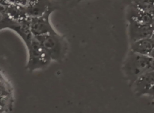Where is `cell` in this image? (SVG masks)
<instances>
[{
    "label": "cell",
    "instance_id": "8992f818",
    "mask_svg": "<svg viewBox=\"0 0 154 113\" xmlns=\"http://www.w3.org/2000/svg\"><path fill=\"white\" fill-rule=\"evenodd\" d=\"M128 33L130 43L143 38H151L154 33V27L152 25L141 23L131 18H128Z\"/></svg>",
    "mask_w": 154,
    "mask_h": 113
},
{
    "label": "cell",
    "instance_id": "7c38bea8",
    "mask_svg": "<svg viewBox=\"0 0 154 113\" xmlns=\"http://www.w3.org/2000/svg\"><path fill=\"white\" fill-rule=\"evenodd\" d=\"M151 39H152V41H153L154 42V33H152V37H151Z\"/></svg>",
    "mask_w": 154,
    "mask_h": 113
},
{
    "label": "cell",
    "instance_id": "3957f363",
    "mask_svg": "<svg viewBox=\"0 0 154 113\" xmlns=\"http://www.w3.org/2000/svg\"><path fill=\"white\" fill-rule=\"evenodd\" d=\"M27 49L29 52V58L26 69L29 72L45 69L52 61L49 54L34 36L30 44L27 46Z\"/></svg>",
    "mask_w": 154,
    "mask_h": 113
},
{
    "label": "cell",
    "instance_id": "4fadbf2b",
    "mask_svg": "<svg viewBox=\"0 0 154 113\" xmlns=\"http://www.w3.org/2000/svg\"><path fill=\"white\" fill-rule=\"evenodd\" d=\"M81 1H83V0H77V2H81Z\"/></svg>",
    "mask_w": 154,
    "mask_h": 113
},
{
    "label": "cell",
    "instance_id": "30bf717a",
    "mask_svg": "<svg viewBox=\"0 0 154 113\" xmlns=\"http://www.w3.org/2000/svg\"><path fill=\"white\" fill-rule=\"evenodd\" d=\"M145 96H149V97H151L152 100H154V84L153 85H152V86L151 87L149 90H148L147 93H145Z\"/></svg>",
    "mask_w": 154,
    "mask_h": 113
},
{
    "label": "cell",
    "instance_id": "9c48e42d",
    "mask_svg": "<svg viewBox=\"0 0 154 113\" xmlns=\"http://www.w3.org/2000/svg\"><path fill=\"white\" fill-rule=\"evenodd\" d=\"M154 46V42L151 38H143L130 43V50L142 55H149Z\"/></svg>",
    "mask_w": 154,
    "mask_h": 113
},
{
    "label": "cell",
    "instance_id": "6da1fadb",
    "mask_svg": "<svg viewBox=\"0 0 154 113\" xmlns=\"http://www.w3.org/2000/svg\"><path fill=\"white\" fill-rule=\"evenodd\" d=\"M150 59L151 58L148 55H142L132 50L129 51L123 61L122 70L130 87L139 76L150 71Z\"/></svg>",
    "mask_w": 154,
    "mask_h": 113
},
{
    "label": "cell",
    "instance_id": "ba28073f",
    "mask_svg": "<svg viewBox=\"0 0 154 113\" xmlns=\"http://www.w3.org/2000/svg\"><path fill=\"white\" fill-rule=\"evenodd\" d=\"M52 7L51 0H27L26 10L27 15L32 18L42 15Z\"/></svg>",
    "mask_w": 154,
    "mask_h": 113
},
{
    "label": "cell",
    "instance_id": "8fae6325",
    "mask_svg": "<svg viewBox=\"0 0 154 113\" xmlns=\"http://www.w3.org/2000/svg\"><path fill=\"white\" fill-rule=\"evenodd\" d=\"M148 56H149V58H153V59H154V46H153V47L152 48L151 51L149 52V55H148Z\"/></svg>",
    "mask_w": 154,
    "mask_h": 113
},
{
    "label": "cell",
    "instance_id": "277c9868",
    "mask_svg": "<svg viewBox=\"0 0 154 113\" xmlns=\"http://www.w3.org/2000/svg\"><path fill=\"white\" fill-rule=\"evenodd\" d=\"M6 28L15 31L23 39L26 46L30 44L33 35L29 26V18L24 20H16L10 17L7 14L1 11V29Z\"/></svg>",
    "mask_w": 154,
    "mask_h": 113
},
{
    "label": "cell",
    "instance_id": "52a82bcc",
    "mask_svg": "<svg viewBox=\"0 0 154 113\" xmlns=\"http://www.w3.org/2000/svg\"><path fill=\"white\" fill-rule=\"evenodd\" d=\"M154 84V71H147L137 78L130 88L137 97L145 96Z\"/></svg>",
    "mask_w": 154,
    "mask_h": 113
},
{
    "label": "cell",
    "instance_id": "5b68a950",
    "mask_svg": "<svg viewBox=\"0 0 154 113\" xmlns=\"http://www.w3.org/2000/svg\"><path fill=\"white\" fill-rule=\"evenodd\" d=\"M57 9L55 7H50L43 14L37 17L29 18V26L33 36L45 35L47 33H56L50 22L51 14Z\"/></svg>",
    "mask_w": 154,
    "mask_h": 113
},
{
    "label": "cell",
    "instance_id": "7a4b0ae2",
    "mask_svg": "<svg viewBox=\"0 0 154 113\" xmlns=\"http://www.w3.org/2000/svg\"><path fill=\"white\" fill-rule=\"evenodd\" d=\"M49 54L52 61L62 62L65 59L68 50V42L57 32L45 35L34 36Z\"/></svg>",
    "mask_w": 154,
    "mask_h": 113
}]
</instances>
